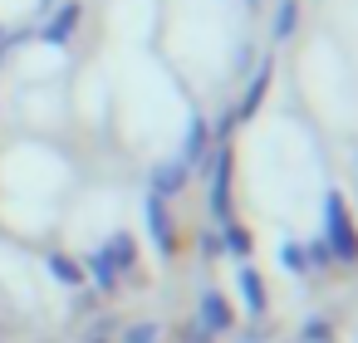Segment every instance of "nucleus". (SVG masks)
<instances>
[{
    "instance_id": "1",
    "label": "nucleus",
    "mask_w": 358,
    "mask_h": 343,
    "mask_svg": "<svg viewBox=\"0 0 358 343\" xmlns=\"http://www.w3.org/2000/svg\"><path fill=\"white\" fill-rule=\"evenodd\" d=\"M324 245H329V255H334V260H343V265H353V260H358V231H353L348 201H343L338 191H329V196H324Z\"/></svg>"
},
{
    "instance_id": "7",
    "label": "nucleus",
    "mask_w": 358,
    "mask_h": 343,
    "mask_svg": "<svg viewBox=\"0 0 358 343\" xmlns=\"http://www.w3.org/2000/svg\"><path fill=\"white\" fill-rule=\"evenodd\" d=\"M196 304H201V309H196V323H201L206 333L231 328V309H226V299H221V294H201Z\"/></svg>"
},
{
    "instance_id": "9",
    "label": "nucleus",
    "mask_w": 358,
    "mask_h": 343,
    "mask_svg": "<svg viewBox=\"0 0 358 343\" xmlns=\"http://www.w3.org/2000/svg\"><path fill=\"white\" fill-rule=\"evenodd\" d=\"M241 294H245V309H250V314H265V279H260L250 265L241 270Z\"/></svg>"
},
{
    "instance_id": "2",
    "label": "nucleus",
    "mask_w": 358,
    "mask_h": 343,
    "mask_svg": "<svg viewBox=\"0 0 358 343\" xmlns=\"http://www.w3.org/2000/svg\"><path fill=\"white\" fill-rule=\"evenodd\" d=\"M133 260H138V245H133V235H128V231H118L103 250H94L89 275H94V284H99V289H118V279L133 270Z\"/></svg>"
},
{
    "instance_id": "8",
    "label": "nucleus",
    "mask_w": 358,
    "mask_h": 343,
    "mask_svg": "<svg viewBox=\"0 0 358 343\" xmlns=\"http://www.w3.org/2000/svg\"><path fill=\"white\" fill-rule=\"evenodd\" d=\"M270 79H275V64H260V69H255V84H245V94H241V103H236V118H250V113L260 108Z\"/></svg>"
},
{
    "instance_id": "5",
    "label": "nucleus",
    "mask_w": 358,
    "mask_h": 343,
    "mask_svg": "<svg viewBox=\"0 0 358 343\" xmlns=\"http://www.w3.org/2000/svg\"><path fill=\"white\" fill-rule=\"evenodd\" d=\"M187 177H192V167L177 157V162H162L157 172H152V196H177L182 187H187Z\"/></svg>"
},
{
    "instance_id": "4",
    "label": "nucleus",
    "mask_w": 358,
    "mask_h": 343,
    "mask_svg": "<svg viewBox=\"0 0 358 343\" xmlns=\"http://www.w3.org/2000/svg\"><path fill=\"white\" fill-rule=\"evenodd\" d=\"M143 216H148L152 250L167 260V255H172V245H177V235H172V221H167V206H162V196H148V201H143Z\"/></svg>"
},
{
    "instance_id": "12",
    "label": "nucleus",
    "mask_w": 358,
    "mask_h": 343,
    "mask_svg": "<svg viewBox=\"0 0 358 343\" xmlns=\"http://www.w3.org/2000/svg\"><path fill=\"white\" fill-rule=\"evenodd\" d=\"M50 270H55V275H59L64 284H84V270H79V265H74L69 255H55V260H50Z\"/></svg>"
},
{
    "instance_id": "15",
    "label": "nucleus",
    "mask_w": 358,
    "mask_h": 343,
    "mask_svg": "<svg viewBox=\"0 0 358 343\" xmlns=\"http://www.w3.org/2000/svg\"><path fill=\"white\" fill-rule=\"evenodd\" d=\"M280 265H285L289 275H304V270H309V265H304V250H299V245H285V250H280Z\"/></svg>"
},
{
    "instance_id": "11",
    "label": "nucleus",
    "mask_w": 358,
    "mask_h": 343,
    "mask_svg": "<svg viewBox=\"0 0 358 343\" xmlns=\"http://www.w3.org/2000/svg\"><path fill=\"white\" fill-rule=\"evenodd\" d=\"M201 147H206V123H201V118H192V128H187V147H182V162L192 167V162L201 157Z\"/></svg>"
},
{
    "instance_id": "3",
    "label": "nucleus",
    "mask_w": 358,
    "mask_h": 343,
    "mask_svg": "<svg viewBox=\"0 0 358 343\" xmlns=\"http://www.w3.org/2000/svg\"><path fill=\"white\" fill-rule=\"evenodd\" d=\"M206 196H211V211H216V221H221V226H226V221H236V216H231V152H226V147L216 152V177H211Z\"/></svg>"
},
{
    "instance_id": "6",
    "label": "nucleus",
    "mask_w": 358,
    "mask_h": 343,
    "mask_svg": "<svg viewBox=\"0 0 358 343\" xmlns=\"http://www.w3.org/2000/svg\"><path fill=\"white\" fill-rule=\"evenodd\" d=\"M79 15H84V10H79V6H74V0H69V6H64L59 15H50V20H45V30H40V40H45V45H64V40L74 35V25H79Z\"/></svg>"
},
{
    "instance_id": "16",
    "label": "nucleus",
    "mask_w": 358,
    "mask_h": 343,
    "mask_svg": "<svg viewBox=\"0 0 358 343\" xmlns=\"http://www.w3.org/2000/svg\"><path fill=\"white\" fill-rule=\"evenodd\" d=\"M309 260H314V265H334V255H329V245H324V240H314V245H309Z\"/></svg>"
},
{
    "instance_id": "14",
    "label": "nucleus",
    "mask_w": 358,
    "mask_h": 343,
    "mask_svg": "<svg viewBox=\"0 0 358 343\" xmlns=\"http://www.w3.org/2000/svg\"><path fill=\"white\" fill-rule=\"evenodd\" d=\"M157 338H162L157 323H133V328L123 333V343H157Z\"/></svg>"
},
{
    "instance_id": "13",
    "label": "nucleus",
    "mask_w": 358,
    "mask_h": 343,
    "mask_svg": "<svg viewBox=\"0 0 358 343\" xmlns=\"http://www.w3.org/2000/svg\"><path fill=\"white\" fill-rule=\"evenodd\" d=\"M221 235H226V245H231L236 255H250V235H245L236 221H226V226H221Z\"/></svg>"
},
{
    "instance_id": "10",
    "label": "nucleus",
    "mask_w": 358,
    "mask_h": 343,
    "mask_svg": "<svg viewBox=\"0 0 358 343\" xmlns=\"http://www.w3.org/2000/svg\"><path fill=\"white\" fill-rule=\"evenodd\" d=\"M294 25H299V6H294V0H280V6H275V20H270V35H275V40H289Z\"/></svg>"
},
{
    "instance_id": "17",
    "label": "nucleus",
    "mask_w": 358,
    "mask_h": 343,
    "mask_svg": "<svg viewBox=\"0 0 358 343\" xmlns=\"http://www.w3.org/2000/svg\"><path fill=\"white\" fill-rule=\"evenodd\" d=\"M187 338H192V343H211V333H206L201 323H192V333H187Z\"/></svg>"
}]
</instances>
